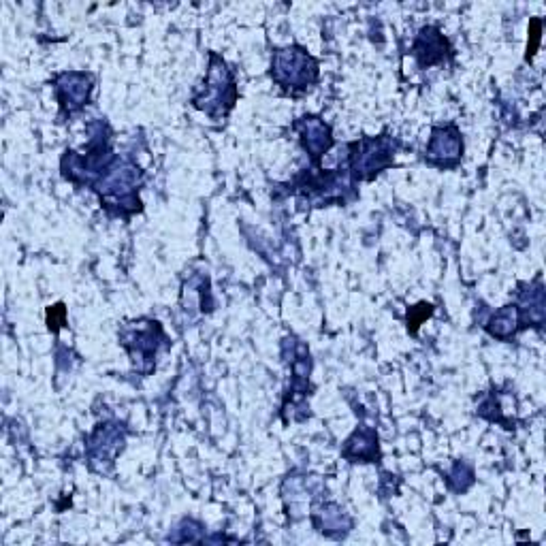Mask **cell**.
Instances as JSON below:
<instances>
[{
    "label": "cell",
    "mask_w": 546,
    "mask_h": 546,
    "mask_svg": "<svg viewBox=\"0 0 546 546\" xmlns=\"http://www.w3.org/2000/svg\"><path fill=\"white\" fill-rule=\"evenodd\" d=\"M143 182L141 169L128 158H116L101 175L92 190L99 195L101 205L109 214L131 216L141 210L139 186Z\"/></svg>",
    "instance_id": "6da1fadb"
},
{
    "label": "cell",
    "mask_w": 546,
    "mask_h": 546,
    "mask_svg": "<svg viewBox=\"0 0 546 546\" xmlns=\"http://www.w3.org/2000/svg\"><path fill=\"white\" fill-rule=\"evenodd\" d=\"M192 107L205 111L207 116L220 120L229 114L237 103V86L233 71L218 54H210V67L203 79L201 90L192 96Z\"/></svg>",
    "instance_id": "7a4b0ae2"
},
{
    "label": "cell",
    "mask_w": 546,
    "mask_h": 546,
    "mask_svg": "<svg viewBox=\"0 0 546 546\" xmlns=\"http://www.w3.org/2000/svg\"><path fill=\"white\" fill-rule=\"evenodd\" d=\"M318 60L301 45L280 47L271 56V79L282 90L299 94L318 82Z\"/></svg>",
    "instance_id": "3957f363"
},
{
    "label": "cell",
    "mask_w": 546,
    "mask_h": 546,
    "mask_svg": "<svg viewBox=\"0 0 546 546\" xmlns=\"http://www.w3.org/2000/svg\"><path fill=\"white\" fill-rule=\"evenodd\" d=\"M397 141L391 135L363 137L348 146V163L346 169L352 182H369L378 173L389 169L395 160Z\"/></svg>",
    "instance_id": "277c9868"
},
{
    "label": "cell",
    "mask_w": 546,
    "mask_h": 546,
    "mask_svg": "<svg viewBox=\"0 0 546 546\" xmlns=\"http://www.w3.org/2000/svg\"><path fill=\"white\" fill-rule=\"evenodd\" d=\"M120 344L128 350L137 372L148 376L156 367L158 350L167 346V337L156 320H137V323L122 327Z\"/></svg>",
    "instance_id": "5b68a950"
},
{
    "label": "cell",
    "mask_w": 546,
    "mask_h": 546,
    "mask_svg": "<svg viewBox=\"0 0 546 546\" xmlns=\"http://www.w3.org/2000/svg\"><path fill=\"white\" fill-rule=\"evenodd\" d=\"M126 442L124 429L118 423H105L94 429L88 440V461L96 472H107L114 468L116 457L122 453Z\"/></svg>",
    "instance_id": "8992f818"
},
{
    "label": "cell",
    "mask_w": 546,
    "mask_h": 546,
    "mask_svg": "<svg viewBox=\"0 0 546 546\" xmlns=\"http://www.w3.org/2000/svg\"><path fill=\"white\" fill-rule=\"evenodd\" d=\"M92 84L94 79L90 73H84V71L60 73L54 79V92L60 103V114L69 118L79 114V111H82L90 101V94L94 88Z\"/></svg>",
    "instance_id": "52a82bcc"
},
{
    "label": "cell",
    "mask_w": 546,
    "mask_h": 546,
    "mask_svg": "<svg viewBox=\"0 0 546 546\" xmlns=\"http://www.w3.org/2000/svg\"><path fill=\"white\" fill-rule=\"evenodd\" d=\"M463 158V137L455 124L436 126L431 131L425 160L433 167L455 169Z\"/></svg>",
    "instance_id": "ba28073f"
},
{
    "label": "cell",
    "mask_w": 546,
    "mask_h": 546,
    "mask_svg": "<svg viewBox=\"0 0 546 546\" xmlns=\"http://www.w3.org/2000/svg\"><path fill=\"white\" fill-rule=\"evenodd\" d=\"M293 128L299 135L301 148L308 152L316 169H320V158H323L333 146L331 126L318 116H303L299 118Z\"/></svg>",
    "instance_id": "9c48e42d"
},
{
    "label": "cell",
    "mask_w": 546,
    "mask_h": 546,
    "mask_svg": "<svg viewBox=\"0 0 546 546\" xmlns=\"http://www.w3.org/2000/svg\"><path fill=\"white\" fill-rule=\"evenodd\" d=\"M451 54H453L451 43H448V39L436 26L421 28L412 45V56L419 62L421 69L436 67V64H442L446 56Z\"/></svg>",
    "instance_id": "30bf717a"
},
{
    "label": "cell",
    "mask_w": 546,
    "mask_h": 546,
    "mask_svg": "<svg viewBox=\"0 0 546 546\" xmlns=\"http://www.w3.org/2000/svg\"><path fill=\"white\" fill-rule=\"evenodd\" d=\"M342 455L352 463H376L380 459L378 433L369 427H359L344 442Z\"/></svg>",
    "instance_id": "8fae6325"
},
{
    "label": "cell",
    "mask_w": 546,
    "mask_h": 546,
    "mask_svg": "<svg viewBox=\"0 0 546 546\" xmlns=\"http://www.w3.org/2000/svg\"><path fill=\"white\" fill-rule=\"evenodd\" d=\"M521 318V327H542L544 323V286L542 280L536 278L534 284H525V291L519 293V301L515 303Z\"/></svg>",
    "instance_id": "7c38bea8"
},
{
    "label": "cell",
    "mask_w": 546,
    "mask_h": 546,
    "mask_svg": "<svg viewBox=\"0 0 546 546\" xmlns=\"http://www.w3.org/2000/svg\"><path fill=\"white\" fill-rule=\"evenodd\" d=\"M312 521L320 534L335 536V538L348 534L350 527H352V521L337 504H323V506L314 508Z\"/></svg>",
    "instance_id": "4fadbf2b"
},
{
    "label": "cell",
    "mask_w": 546,
    "mask_h": 546,
    "mask_svg": "<svg viewBox=\"0 0 546 546\" xmlns=\"http://www.w3.org/2000/svg\"><path fill=\"white\" fill-rule=\"evenodd\" d=\"M485 327L487 333L495 337V340H510V337H515L523 329L517 305L515 303L504 305V308H500L489 318V323Z\"/></svg>",
    "instance_id": "5bb4252c"
},
{
    "label": "cell",
    "mask_w": 546,
    "mask_h": 546,
    "mask_svg": "<svg viewBox=\"0 0 546 546\" xmlns=\"http://www.w3.org/2000/svg\"><path fill=\"white\" fill-rule=\"evenodd\" d=\"M472 483H474V472H472L470 465H465V463H457L453 472L448 474V485H451V489H455L457 493L468 491Z\"/></svg>",
    "instance_id": "9a60e30c"
},
{
    "label": "cell",
    "mask_w": 546,
    "mask_h": 546,
    "mask_svg": "<svg viewBox=\"0 0 546 546\" xmlns=\"http://www.w3.org/2000/svg\"><path fill=\"white\" fill-rule=\"evenodd\" d=\"M431 314H433V305L431 303H419L416 308H410V312H408V329L412 333H416V331H419L423 320L427 316H431Z\"/></svg>",
    "instance_id": "2e32d148"
},
{
    "label": "cell",
    "mask_w": 546,
    "mask_h": 546,
    "mask_svg": "<svg viewBox=\"0 0 546 546\" xmlns=\"http://www.w3.org/2000/svg\"><path fill=\"white\" fill-rule=\"evenodd\" d=\"M47 323H50L52 331H58L64 323V305H54V308L47 312Z\"/></svg>",
    "instance_id": "e0dca14e"
},
{
    "label": "cell",
    "mask_w": 546,
    "mask_h": 546,
    "mask_svg": "<svg viewBox=\"0 0 546 546\" xmlns=\"http://www.w3.org/2000/svg\"><path fill=\"white\" fill-rule=\"evenodd\" d=\"M540 28H542L540 20H534L532 22V32H529V35H532V43L527 45V58H532L536 54V47L540 43Z\"/></svg>",
    "instance_id": "ac0fdd59"
}]
</instances>
